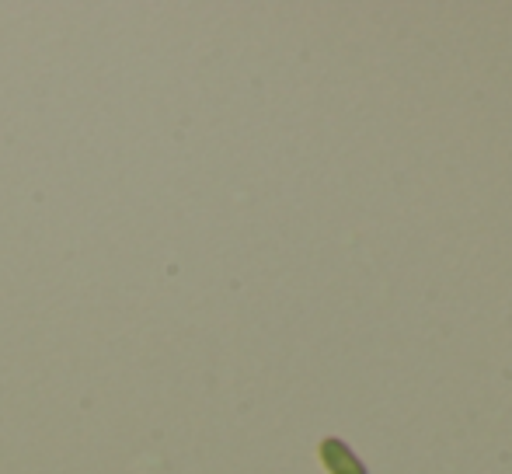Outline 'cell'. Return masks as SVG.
<instances>
[{"mask_svg":"<svg viewBox=\"0 0 512 474\" xmlns=\"http://www.w3.org/2000/svg\"><path fill=\"white\" fill-rule=\"evenodd\" d=\"M321 461L331 474H370L366 471V464L359 461V457L352 454L342 440H324L321 443Z\"/></svg>","mask_w":512,"mask_h":474,"instance_id":"6da1fadb","label":"cell"}]
</instances>
